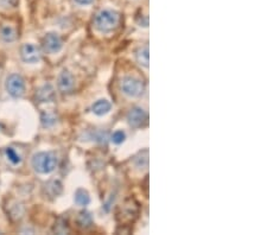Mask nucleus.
Segmentation results:
<instances>
[{"instance_id": "19", "label": "nucleus", "mask_w": 267, "mask_h": 235, "mask_svg": "<svg viewBox=\"0 0 267 235\" xmlns=\"http://www.w3.org/2000/svg\"><path fill=\"white\" fill-rule=\"evenodd\" d=\"M76 2H79L80 5H88L93 1V0H75Z\"/></svg>"}, {"instance_id": "16", "label": "nucleus", "mask_w": 267, "mask_h": 235, "mask_svg": "<svg viewBox=\"0 0 267 235\" xmlns=\"http://www.w3.org/2000/svg\"><path fill=\"white\" fill-rule=\"evenodd\" d=\"M42 124L43 126L50 127L56 124V117L51 113H43L42 114Z\"/></svg>"}, {"instance_id": "2", "label": "nucleus", "mask_w": 267, "mask_h": 235, "mask_svg": "<svg viewBox=\"0 0 267 235\" xmlns=\"http://www.w3.org/2000/svg\"><path fill=\"white\" fill-rule=\"evenodd\" d=\"M119 23V15L112 10H103L95 17V25L100 31L109 32L117 27Z\"/></svg>"}, {"instance_id": "13", "label": "nucleus", "mask_w": 267, "mask_h": 235, "mask_svg": "<svg viewBox=\"0 0 267 235\" xmlns=\"http://www.w3.org/2000/svg\"><path fill=\"white\" fill-rule=\"evenodd\" d=\"M137 59H138V62L142 65H144L145 68L148 67V59H150V54H148V48L147 46H144L138 51L137 54Z\"/></svg>"}, {"instance_id": "7", "label": "nucleus", "mask_w": 267, "mask_h": 235, "mask_svg": "<svg viewBox=\"0 0 267 235\" xmlns=\"http://www.w3.org/2000/svg\"><path fill=\"white\" fill-rule=\"evenodd\" d=\"M43 45L45 51L50 54H56L62 49V40L57 34H48L44 37Z\"/></svg>"}, {"instance_id": "4", "label": "nucleus", "mask_w": 267, "mask_h": 235, "mask_svg": "<svg viewBox=\"0 0 267 235\" xmlns=\"http://www.w3.org/2000/svg\"><path fill=\"white\" fill-rule=\"evenodd\" d=\"M142 81L134 77H125L121 82V89L128 96H138L143 92Z\"/></svg>"}, {"instance_id": "10", "label": "nucleus", "mask_w": 267, "mask_h": 235, "mask_svg": "<svg viewBox=\"0 0 267 235\" xmlns=\"http://www.w3.org/2000/svg\"><path fill=\"white\" fill-rule=\"evenodd\" d=\"M92 109L96 115H100L101 117V115L107 114L111 110V104L107 100H99L93 105Z\"/></svg>"}, {"instance_id": "9", "label": "nucleus", "mask_w": 267, "mask_h": 235, "mask_svg": "<svg viewBox=\"0 0 267 235\" xmlns=\"http://www.w3.org/2000/svg\"><path fill=\"white\" fill-rule=\"evenodd\" d=\"M36 99H37L38 102H50L54 100L55 92L52 85H45L42 88H40L37 94H36Z\"/></svg>"}, {"instance_id": "3", "label": "nucleus", "mask_w": 267, "mask_h": 235, "mask_svg": "<svg viewBox=\"0 0 267 235\" xmlns=\"http://www.w3.org/2000/svg\"><path fill=\"white\" fill-rule=\"evenodd\" d=\"M5 87H6L7 93H9L12 98L16 99L23 96L24 92H25V84H24L23 77L18 75V74H12V75L7 77Z\"/></svg>"}, {"instance_id": "14", "label": "nucleus", "mask_w": 267, "mask_h": 235, "mask_svg": "<svg viewBox=\"0 0 267 235\" xmlns=\"http://www.w3.org/2000/svg\"><path fill=\"white\" fill-rule=\"evenodd\" d=\"M78 222L81 227H90L93 223V220H92V216H90L89 213L81 212L79 215Z\"/></svg>"}, {"instance_id": "18", "label": "nucleus", "mask_w": 267, "mask_h": 235, "mask_svg": "<svg viewBox=\"0 0 267 235\" xmlns=\"http://www.w3.org/2000/svg\"><path fill=\"white\" fill-rule=\"evenodd\" d=\"M17 0H0V6L1 7H11L15 6Z\"/></svg>"}, {"instance_id": "1", "label": "nucleus", "mask_w": 267, "mask_h": 235, "mask_svg": "<svg viewBox=\"0 0 267 235\" xmlns=\"http://www.w3.org/2000/svg\"><path fill=\"white\" fill-rule=\"evenodd\" d=\"M57 165V157L52 152H40L36 153L32 158V167L35 171L43 175L52 172Z\"/></svg>"}, {"instance_id": "12", "label": "nucleus", "mask_w": 267, "mask_h": 235, "mask_svg": "<svg viewBox=\"0 0 267 235\" xmlns=\"http://www.w3.org/2000/svg\"><path fill=\"white\" fill-rule=\"evenodd\" d=\"M75 202L79 204V206H82V207L88 206L90 202L89 193H88L86 190L79 189L75 193Z\"/></svg>"}, {"instance_id": "5", "label": "nucleus", "mask_w": 267, "mask_h": 235, "mask_svg": "<svg viewBox=\"0 0 267 235\" xmlns=\"http://www.w3.org/2000/svg\"><path fill=\"white\" fill-rule=\"evenodd\" d=\"M21 59L26 63H37L41 60L40 49L34 44H24L21 50Z\"/></svg>"}, {"instance_id": "15", "label": "nucleus", "mask_w": 267, "mask_h": 235, "mask_svg": "<svg viewBox=\"0 0 267 235\" xmlns=\"http://www.w3.org/2000/svg\"><path fill=\"white\" fill-rule=\"evenodd\" d=\"M5 153H6L7 159H9L12 164H15V165L21 164V156H19L17 152L13 150L12 148H7L6 150H5Z\"/></svg>"}, {"instance_id": "17", "label": "nucleus", "mask_w": 267, "mask_h": 235, "mask_svg": "<svg viewBox=\"0 0 267 235\" xmlns=\"http://www.w3.org/2000/svg\"><path fill=\"white\" fill-rule=\"evenodd\" d=\"M125 139H126V134L123 133V131L114 132V133H113V135H112L113 143L118 144V145H119V144H121V143L125 142Z\"/></svg>"}, {"instance_id": "8", "label": "nucleus", "mask_w": 267, "mask_h": 235, "mask_svg": "<svg viewBox=\"0 0 267 235\" xmlns=\"http://www.w3.org/2000/svg\"><path fill=\"white\" fill-rule=\"evenodd\" d=\"M75 85V80L69 71H62L59 77V88L62 93H70Z\"/></svg>"}, {"instance_id": "6", "label": "nucleus", "mask_w": 267, "mask_h": 235, "mask_svg": "<svg viewBox=\"0 0 267 235\" xmlns=\"http://www.w3.org/2000/svg\"><path fill=\"white\" fill-rule=\"evenodd\" d=\"M127 120L128 124L132 127H142L144 124H146L147 121V115L145 113V110L139 107L131 109L127 114Z\"/></svg>"}, {"instance_id": "11", "label": "nucleus", "mask_w": 267, "mask_h": 235, "mask_svg": "<svg viewBox=\"0 0 267 235\" xmlns=\"http://www.w3.org/2000/svg\"><path fill=\"white\" fill-rule=\"evenodd\" d=\"M0 36H1V38L5 42H13L17 38V32H16V30L12 26L5 25L0 30Z\"/></svg>"}]
</instances>
